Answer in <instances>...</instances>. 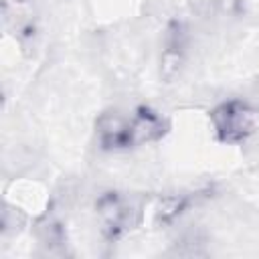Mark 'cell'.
Here are the masks:
<instances>
[{
  "label": "cell",
  "mask_w": 259,
  "mask_h": 259,
  "mask_svg": "<svg viewBox=\"0 0 259 259\" xmlns=\"http://www.w3.org/2000/svg\"><path fill=\"white\" fill-rule=\"evenodd\" d=\"M95 214L99 221L101 237L107 243L119 241L142 223V206L117 190H107L97 196Z\"/></svg>",
  "instance_id": "2"
},
{
  "label": "cell",
  "mask_w": 259,
  "mask_h": 259,
  "mask_svg": "<svg viewBox=\"0 0 259 259\" xmlns=\"http://www.w3.org/2000/svg\"><path fill=\"white\" fill-rule=\"evenodd\" d=\"M214 140L225 146H241L259 132V109L245 99H225L208 111Z\"/></svg>",
  "instance_id": "1"
},
{
  "label": "cell",
  "mask_w": 259,
  "mask_h": 259,
  "mask_svg": "<svg viewBox=\"0 0 259 259\" xmlns=\"http://www.w3.org/2000/svg\"><path fill=\"white\" fill-rule=\"evenodd\" d=\"M170 132V121L158 109L150 105H138L130 113V150L154 144Z\"/></svg>",
  "instance_id": "3"
},
{
  "label": "cell",
  "mask_w": 259,
  "mask_h": 259,
  "mask_svg": "<svg viewBox=\"0 0 259 259\" xmlns=\"http://www.w3.org/2000/svg\"><path fill=\"white\" fill-rule=\"evenodd\" d=\"M188 208V198L184 196H168L160 202L158 210H156V221L162 225H168L172 221H176L184 210Z\"/></svg>",
  "instance_id": "5"
},
{
  "label": "cell",
  "mask_w": 259,
  "mask_h": 259,
  "mask_svg": "<svg viewBox=\"0 0 259 259\" xmlns=\"http://www.w3.org/2000/svg\"><path fill=\"white\" fill-rule=\"evenodd\" d=\"M130 115L119 111H103L95 119V138L103 152L130 150Z\"/></svg>",
  "instance_id": "4"
}]
</instances>
